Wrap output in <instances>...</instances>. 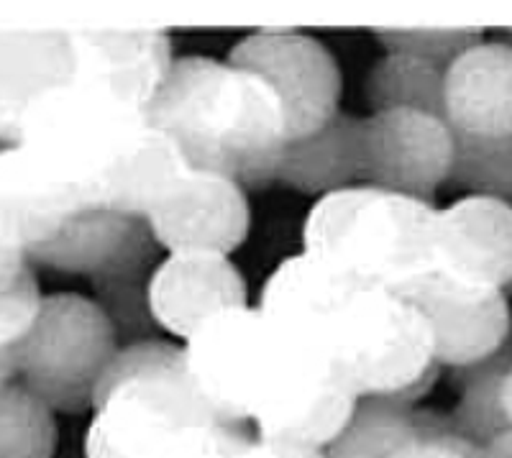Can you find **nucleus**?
I'll use <instances>...</instances> for the list:
<instances>
[{"instance_id": "1", "label": "nucleus", "mask_w": 512, "mask_h": 458, "mask_svg": "<svg viewBox=\"0 0 512 458\" xmlns=\"http://www.w3.org/2000/svg\"><path fill=\"white\" fill-rule=\"evenodd\" d=\"M146 118L175 141L192 169L216 172L244 190L277 182L287 121L262 77L210 57L172 62Z\"/></svg>"}, {"instance_id": "2", "label": "nucleus", "mask_w": 512, "mask_h": 458, "mask_svg": "<svg viewBox=\"0 0 512 458\" xmlns=\"http://www.w3.org/2000/svg\"><path fill=\"white\" fill-rule=\"evenodd\" d=\"M436 215V203L372 185L346 187L315 200L303 226V251L361 290L400 292L436 272Z\"/></svg>"}, {"instance_id": "3", "label": "nucleus", "mask_w": 512, "mask_h": 458, "mask_svg": "<svg viewBox=\"0 0 512 458\" xmlns=\"http://www.w3.org/2000/svg\"><path fill=\"white\" fill-rule=\"evenodd\" d=\"M226 425L190 379L185 346L152 338L123 346L95 392L85 458H149L177 430Z\"/></svg>"}, {"instance_id": "4", "label": "nucleus", "mask_w": 512, "mask_h": 458, "mask_svg": "<svg viewBox=\"0 0 512 458\" xmlns=\"http://www.w3.org/2000/svg\"><path fill=\"white\" fill-rule=\"evenodd\" d=\"M338 379L359 400L418 407L436 382L433 331L413 302L390 290H361L328 328Z\"/></svg>"}, {"instance_id": "5", "label": "nucleus", "mask_w": 512, "mask_h": 458, "mask_svg": "<svg viewBox=\"0 0 512 458\" xmlns=\"http://www.w3.org/2000/svg\"><path fill=\"white\" fill-rule=\"evenodd\" d=\"M121 351L111 318L93 297L54 292L41 300L36 323L13 348L18 377L54 412L93 410L95 392Z\"/></svg>"}, {"instance_id": "6", "label": "nucleus", "mask_w": 512, "mask_h": 458, "mask_svg": "<svg viewBox=\"0 0 512 458\" xmlns=\"http://www.w3.org/2000/svg\"><path fill=\"white\" fill-rule=\"evenodd\" d=\"M228 64L262 77L282 103L287 141L305 139L338 116L344 77L331 49L297 29H259L228 52Z\"/></svg>"}, {"instance_id": "7", "label": "nucleus", "mask_w": 512, "mask_h": 458, "mask_svg": "<svg viewBox=\"0 0 512 458\" xmlns=\"http://www.w3.org/2000/svg\"><path fill=\"white\" fill-rule=\"evenodd\" d=\"M272 323L259 308L228 310L185 343L190 379L226 425H251L267 377Z\"/></svg>"}, {"instance_id": "8", "label": "nucleus", "mask_w": 512, "mask_h": 458, "mask_svg": "<svg viewBox=\"0 0 512 458\" xmlns=\"http://www.w3.org/2000/svg\"><path fill=\"white\" fill-rule=\"evenodd\" d=\"M456 162V134L446 118L382 111L361 118V185L433 203Z\"/></svg>"}, {"instance_id": "9", "label": "nucleus", "mask_w": 512, "mask_h": 458, "mask_svg": "<svg viewBox=\"0 0 512 458\" xmlns=\"http://www.w3.org/2000/svg\"><path fill=\"white\" fill-rule=\"evenodd\" d=\"M144 221L159 249L169 254L210 251L231 256L249 236L251 208L239 182L187 167L152 200Z\"/></svg>"}, {"instance_id": "10", "label": "nucleus", "mask_w": 512, "mask_h": 458, "mask_svg": "<svg viewBox=\"0 0 512 458\" xmlns=\"http://www.w3.org/2000/svg\"><path fill=\"white\" fill-rule=\"evenodd\" d=\"M397 295L425 315L438 366L448 372L487 361L512 338V310L505 292L461 287L433 272Z\"/></svg>"}, {"instance_id": "11", "label": "nucleus", "mask_w": 512, "mask_h": 458, "mask_svg": "<svg viewBox=\"0 0 512 458\" xmlns=\"http://www.w3.org/2000/svg\"><path fill=\"white\" fill-rule=\"evenodd\" d=\"M433 267L461 287L505 292L512 282V205L461 195L438 208Z\"/></svg>"}, {"instance_id": "12", "label": "nucleus", "mask_w": 512, "mask_h": 458, "mask_svg": "<svg viewBox=\"0 0 512 458\" xmlns=\"http://www.w3.org/2000/svg\"><path fill=\"white\" fill-rule=\"evenodd\" d=\"M146 295L157 328L185 343L218 315L249 308L244 274L226 254L210 251L164 256L149 277Z\"/></svg>"}, {"instance_id": "13", "label": "nucleus", "mask_w": 512, "mask_h": 458, "mask_svg": "<svg viewBox=\"0 0 512 458\" xmlns=\"http://www.w3.org/2000/svg\"><path fill=\"white\" fill-rule=\"evenodd\" d=\"M443 118L456 136H512V44L479 41L446 67Z\"/></svg>"}, {"instance_id": "14", "label": "nucleus", "mask_w": 512, "mask_h": 458, "mask_svg": "<svg viewBox=\"0 0 512 458\" xmlns=\"http://www.w3.org/2000/svg\"><path fill=\"white\" fill-rule=\"evenodd\" d=\"M75 77L72 31H0V146H16L31 105Z\"/></svg>"}, {"instance_id": "15", "label": "nucleus", "mask_w": 512, "mask_h": 458, "mask_svg": "<svg viewBox=\"0 0 512 458\" xmlns=\"http://www.w3.org/2000/svg\"><path fill=\"white\" fill-rule=\"evenodd\" d=\"M277 182L310 198L361 185V118L341 111L315 134L287 141Z\"/></svg>"}, {"instance_id": "16", "label": "nucleus", "mask_w": 512, "mask_h": 458, "mask_svg": "<svg viewBox=\"0 0 512 458\" xmlns=\"http://www.w3.org/2000/svg\"><path fill=\"white\" fill-rule=\"evenodd\" d=\"M361 287L354 279L333 269L318 256L295 254L287 256L280 267L269 274L262 287L259 308L280 318L303 320L320 331L331 328L338 313L354 300Z\"/></svg>"}, {"instance_id": "17", "label": "nucleus", "mask_w": 512, "mask_h": 458, "mask_svg": "<svg viewBox=\"0 0 512 458\" xmlns=\"http://www.w3.org/2000/svg\"><path fill=\"white\" fill-rule=\"evenodd\" d=\"M454 430L451 415L428 407H405L387 400H361L349 428L328 446V458H390L420 433Z\"/></svg>"}, {"instance_id": "18", "label": "nucleus", "mask_w": 512, "mask_h": 458, "mask_svg": "<svg viewBox=\"0 0 512 458\" xmlns=\"http://www.w3.org/2000/svg\"><path fill=\"white\" fill-rule=\"evenodd\" d=\"M446 67L413 54L384 52L367 75V103L372 113L420 111L443 118Z\"/></svg>"}, {"instance_id": "19", "label": "nucleus", "mask_w": 512, "mask_h": 458, "mask_svg": "<svg viewBox=\"0 0 512 458\" xmlns=\"http://www.w3.org/2000/svg\"><path fill=\"white\" fill-rule=\"evenodd\" d=\"M512 366V338L500 354L489 356L487 361H479L466 369L448 372V384L459 389V402L448 415L456 433L474 446H487L495 435L507 430L505 415H502L500 389L505 382V374Z\"/></svg>"}, {"instance_id": "20", "label": "nucleus", "mask_w": 512, "mask_h": 458, "mask_svg": "<svg viewBox=\"0 0 512 458\" xmlns=\"http://www.w3.org/2000/svg\"><path fill=\"white\" fill-rule=\"evenodd\" d=\"M54 410L21 379L0 384V458H54Z\"/></svg>"}, {"instance_id": "21", "label": "nucleus", "mask_w": 512, "mask_h": 458, "mask_svg": "<svg viewBox=\"0 0 512 458\" xmlns=\"http://www.w3.org/2000/svg\"><path fill=\"white\" fill-rule=\"evenodd\" d=\"M446 187L512 205V136H456V162Z\"/></svg>"}, {"instance_id": "22", "label": "nucleus", "mask_w": 512, "mask_h": 458, "mask_svg": "<svg viewBox=\"0 0 512 458\" xmlns=\"http://www.w3.org/2000/svg\"><path fill=\"white\" fill-rule=\"evenodd\" d=\"M152 272L113 274V277L90 279V285L95 290L93 300L111 318L121 348L157 338V323L152 318L149 295H146Z\"/></svg>"}, {"instance_id": "23", "label": "nucleus", "mask_w": 512, "mask_h": 458, "mask_svg": "<svg viewBox=\"0 0 512 458\" xmlns=\"http://www.w3.org/2000/svg\"><path fill=\"white\" fill-rule=\"evenodd\" d=\"M374 36L384 52L413 54L441 67H448L466 49L484 41L482 29H377Z\"/></svg>"}, {"instance_id": "24", "label": "nucleus", "mask_w": 512, "mask_h": 458, "mask_svg": "<svg viewBox=\"0 0 512 458\" xmlns=\"http://www.w3.org/2000/svg\"><path fill=\"white\" fill-rule=\"evenodd\" d=\"M249 425H203L164 438L149 458H233L254 438Z\"/></svg>"}, {"instance_id": "25", "label": "nucleus", "mask_w": 512, "mask_h": 458, "mask_svg": "<svg viewBox=\"0 0 512 458\" xmlns=\"http://www.w3.org/2000/svg\"><path fill=\"white\" fill-rule=\"evenodd\" d=\"M41 300L39 282L34 269H26L11 287L0 290V351H11L24 341L31 325L36 323Z\"/></svg>"}, {"instance_id": "26", "label": "nucleus", "mask_w": 512, "mask_h": 458, "mask_svg": "<svg viewBox=\"0 0 512 458\" xmlns=\"http://www.w3.org/2000/svg\"><path fill=\"white\" fill-rule=\"evenodd\" d=\"M482 448L461 438L456 430H433L420 433L402 443L390 458H479Z\"/></svg>"}, {"instance_id": "27", "label": "nucleus", "mask_w": 512, "mask_h": 458, "mask_svg": "<svg viewBox=\"0 0 512 458\" xmlns=\"http://www.w3.org/2000/svg\"><path fill=\"white\" fill-rule=\"evenodd\" d=\"M29 267V256L21 241L0 223V290L11 287Z\"/></svg>"}, {"instance_id": "28", "label": "nucleus", "mask_w": 512, "mask_h": 458, "mask_svg": "<svg viewBox=\"0 0 512 458\" xmlns=\"http://www.w3.org/2000/svg\"><path fill=\"white\" fill-rule=\"evenodd\" d=\"M233 458H328L326 451H315V448L303 446H287V443L264 441L254 435L244 448Z\"/></svg>"}, {"instance_id": "29", "label": "nucleus", "mask_w": 512, "mask_h": 458, "mask_svg": "<svg viewBox=\"0 0 512 458\" xmlns=\"http://www.w3.org/2000/svg\"><path fill=\"white\" fill-rule=\"evenodd\" d=\"M479 458H512V428L502 430L487 446H482V456Z\"/></svg>"}, {"instance_id": "30", "label": "nucleus", "mask_w": 512, "mask_h": 458, "mask_svg": "<svg viewBox=\"0 0 512 458\" xmlns=\"http://www.w3.org/2000/svg\"><path fill=\"white\" fill-rule=\"evenodd\" d=\"M500 402H502V415H505L507 425L512 428V366H510V372L505 374V382H502Z\"/></svg>"}, {"instance_id": "31", "label": "nucleus", "mask_w": 512, "mask_h": 458, "mask_svg": "<svg viewBox=\"0 0 512 458\" xmlns=\"http://www.w3.org/2000/svg\"><path fill=\"white\" fill-rule=\"evenodd\" d=\"M18 377L16 359H13V348L11 351H0V384L13 382Z\"/></svg>"}, {"instance_id": "32", "label": "nucleus", "mask_w": 512, "mask_h": 458, "mask_svg": "<svg viewBox=\"0 0 512 458\" xmlns=\"http://www.w3.org/2000/svg\"><path fill=\"white\" fill-rule=\"evenodd\" d=\"M505 295H507V297H512V282H510V285H507V290H505Z\"/></svg>"}, {"instance_id": "33", "label": "nucleus", "mask_w": 512, "mask_h": 458, "mask_svg": "<svg viewBox=\"0 0 512 458\" xmlns=\"http://www.w3.org/2000/svg\"><path fill=\"white\" fill-rule=\"evenodd\" d=\"M507 41H510V44H512V29H507Z\"/></svg>"}, {"instance_id": "34", "label": "nucleus", "mask_w": 512, "mask_h": 458, "mask_svg": "<svg viewBox=\"0 0 512 458\" xmlns=\"http://www.w3.org/2000/svg\"><path fill=\"white\" fill-rule=\"evenodd\" d=\"M0 149H6V146H0Z\"/></svg>"}]
</instances>
